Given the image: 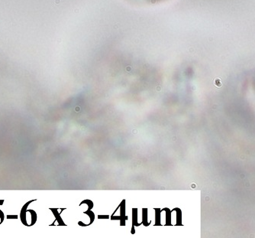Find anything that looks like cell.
Listing matches in <instances>:
<instances>
[{"label": "cell", "mask_w": 255, "mask_h": 238, "mask_svg": "<svg viewBox=\"0 0 255 238\" xmlns=\"http://www.w3.org/2000/svg\"><path fill=\"white\" fill-rule=\"evenodd\" d=\"M7 219H18L19 216L18 215H7Z\"/></svg>", "instance_id": "obj_4"}, {"label": "cell", "mask_w": 255, "mask_h": 238, "mask_svg": "<svg viewBox=\"0 0 255 238\" xmlns=\"http://www.w3.org/2000/svg\"><path fill=\"white\" fill-rule=\"evenodd\" d=\"M35 201L36 200L29 201L27 203L24 204L23 207H21V210L20 212V220H21L22 224L26 226V227H31V226H33L36 223V221H37L38 216H37V213H36V211L32 210V209H28V205Z\"/></svg>", "instance_id": "obj_1"}, {"label": "cell", "mask_w": 255, "mask_h": 238, "mask_svg": "<svg viewBox=\"0 0 255 238\" xmlns=\"http://www.w3.org/2000/svg\"><path fill=\"white\" fill-rule=\"evenodd\" d=\"M4 202H5L4 200H0V205H2L4 204Z\"/></svg>", "instance_id": "obj_5"}, {"label": "cell", "mask_w": 255, "mask_h": 238, "mask_svg": "<svg viewBox=\"0 0 255 238\" xmlns=\"http://www.w3.org/2000/svg\"><path fill=\"white\" fill-rule=\"evenodd\" d=\"M51 210L52 212L53 213V214H54V216H55V217H56V219H57V221L59 222V224H61V225H64V224L63 223L62 219L60 218V215H59V213L57 212V209H53V208H51Z\"/></svg>", "instance_id": "obj_2"}, {"label": "cell", "mask_w": 255, "mask_h": 238, "mask_svg": "<svg viewBox=\"0 0 255 238\" xmlns=\"http://www.w3.org/2000/svg\"><path fill=\"white\" fill-rule=\"evenodd\" d=\"M4 219H5V214H4V213L2 212V210H0V224H2V223L4 221Z\"/></svg>", "instance_id": "obj_3"}]
</instances>
